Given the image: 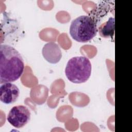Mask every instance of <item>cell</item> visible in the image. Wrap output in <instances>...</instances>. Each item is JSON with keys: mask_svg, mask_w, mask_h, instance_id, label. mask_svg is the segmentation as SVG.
<instances>
[{"mask_svg": "<svg viewBox=\"0 0 132 132\" xmlns=\"http://www.w3.org/2000/svg\"><path fill=\"white\" fill-rule=\"evenodd\" d=\"M30 116V112L26 106L18 105L13 107L10 109L7 120L13 127L21 128L29 122Z\"/></svg>", "mask_w": 132, "mask_h": 132, "instance_id": "cell-4", "label": "cell"}, {"mask_svg": "<svg viewBox=\"0 0 132 132\" xmlns=\"http://www.w3.org/2000/svg\"><path fill=\"white\" fill-rule=\"evenodd\" d=\"M97 24L89 16L80 15L74 19L70 25L69 32L71 37L78 42H87L96 36Z\"/></svg>", "mask_w": 132, "mask_h": 132, "instance_id": "cell-2", "label": "cell"}, {"mask_svg": "<svg viewBox=\"0 0 132 132\" xmlns=\"http://www.w3.org/2000/svg\"><path fill=\"white\" fill-rule=\"evenodd\" d=\"M20 94L18 87L11 82L1 84L0 87V100L5 104H11L18 100Z\"/></svg>", "mask_w": 132, "mask_h": 132, "instance_id": "cell-5", "label": "cell"}, {"mask_svg": "<svg viewBox=\"0 0 132 132\" xmlns=\"http://www.w3.org/2000/svg\"><path fill=\"white\" fill-rule=\"evenodd\" d=\"M91 63L85 56L74 57L69 60L65 68L68 79L74 84L87 81L91 73Z\"/></svg>", "mask_w": 132, "mask_h": 132, "instance_id": "cell-3", "label": "cell"}, {"mask_svg": "<svg viewBox=\"0 0 132 132\" xmlns=\"http://www.w3.org/2000/svg\"><path fill=\"white\" fill-rule=\"evenodd\" d=\"M24 70V60L21 54L8 44L0 45V84L18 80Z\"/></svg>", "mask_w": 132, "mask_h": 132, "instance_id": "cell-1", "label": "cell"}, {"mask_svg": "<svg viewBox=\"0 0 132 132\" xmlns=\"http://www.w3.org/2000/svg\"><path fill=\"white\" fill-rule=\"evenodd\" d=\"M42 53L44 59L52 64L58 63L62 57V53L59 45L54 42L45 44L42 48Z\"/></svg>", "mask_w": 132, "mask_h": 132, "instance_id": "cell-6", "label": "cell"}, {"mask_svg": "<svg viewBox=\"0 0 132 132\" xmlns=\"http://www.w3.org/2000/svg\"><path fill=\"white\" fill-rule=\"evenodd\" d=\"M115 19L114 17H110L108 20L102 25H101L97 29H98L100 35L105 38L114 37L115 29Z\"/></svg>", "mask_w": 132, "mask_h": 132, "instance_id": "cell-7", "label": "cell"}]
</instances>
